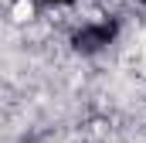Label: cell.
Wrapping results in <instances>:
<instances>
[{"label": "cell", "mask_w": 146, "mask_h": 143, "mask_svg": "<svg viewBox=\"0 0 146 143\" xmlns=\"http://www.w3.org/2000/svg\"><path fill=\"white\" fill-rule=\"evenodd\" d=\"M31 14H34V7H31V3H17V7H14V21H21V24H24V21H31Z\"/></svg>", "instance_id": "6da1fadb"}, {"label": "cell", "mask_w": 146, "mask_h": 143, "mask_svg": "<svg viewBox=\"0 0 146 143\" xmlns=\"http://www.w3.org/2000/svg\"><path fill=\"white\" fill-rule=\"evenodd\" d=\"M143 75H146V65H143Z\"/></svg>", "instance_id": "7a4b0ae2"}]
</instances>
